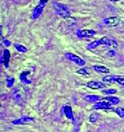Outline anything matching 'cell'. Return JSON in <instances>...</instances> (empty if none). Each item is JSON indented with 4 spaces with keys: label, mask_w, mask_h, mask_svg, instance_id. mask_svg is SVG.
<instances>
[{
    "label": "cell",
    "mask_w": 124,
    "mask_h": 132,
    "mask_svg": "<svg viewBox=\"0 0 124 132\" xmlns=\"http://www.w3.org/2000/svg\"><path fill=\"white\" fill-rule=\"evenodd\" d=\"M100 101L106 102V103L109 104L110 105H116L119 103L120 100L119 98L115 96H107L104 98L100 99Z\"/></svg>",
    "instance_id": "cell-9"
},
{
    "label": "cell",
    "mask_w": 124,
    "mask_h": 132,
    "mask_svg": "<svg viewBox=\"0 0 124 132\" xmlns=\"http://www.w3.org/2000/svg\"><path fill=\"white\" fill-rule=\"evenodd\" d=\"M76 73H78V74H81V75H89V73L87 72V70H86V69H84V68L80 69L79 70H78V71L76 72Z\"/></svg>",
    "instance_id": "cell-24"
},
{
    "label": "cell",
    "mask_w": 124,
    "mask_h": 132,
    "mask_svg": "<svg viewBox=\"0 0 124 132\" xmlns=\"http://www.w3.org/2000/svg\"><path fill=\"white\" fill-rule=\"evenodd\" d=\"M29 74H30L29 71H25V72H22L21 75H20V80H21L22 82L24 83V84H30V83H31V82H32V81L29 80L27 78L28 75Z\"/></svg>",
    "instance_id": "cell-13"
},
{
    "label": "cell",
    "mask_w": 124,
    "mask_h": 132,
    "mask_svg": "<svg viewBox=\"0 0 124 132\" xmlns=\"http://www.w3.org/2000/svg\"><path fill=\"white\" fill-rule=\"evenodd\" d=\"M115 112L119 117L124 118V108L123 107H118L116 108Z\"/></svg>",
    "instance_id": "cell-20"
},
{
    "label": "cell",
    "mask_w": 124,
    "mask_h": 132,
    "mask_svg": "<svg viewBox=\"0 0 124 132\" xmlns=\"http://www.w3.org/2000/svg\"><path fill=\"white\" fill-rule=\"evenodd\" d=\"M116 82L118 83L119 84L121 85L124 86V78L122 77H117V79H116Z\"/></svg>",
    "instance_id": "cell-25"
},
{
    "label": "cell",
    "mask_w": 124,
    "mask_h": 132,
    "mask_svg": "<svg viewBox=\"0 0 124 132\" xmlns=\"http://www.w3.org/2000/svg\"><path fill=\"white\" fill-rule=\"evenodd\" d=\"M107 46L112 48V49H115V48H117L118 47V43H117V42L115 40H113V39H110Z\"/></svg>",
    "instance_id": "cell-18"
},
{
    "label": "cell",
    "mask_w": 124,
    "mask_h": 132,
    "mask_svg": "<svg viewBox=\"0 0 124 132\" xmlns=\"http://www.w3.org/2000/svg\"><path fill=\"white\" fill-rule=\"evenodd\" d=\"M84 100L90 103L96 102L99 100H100V97L98 95H87L84 96Z\"/></svg>",
    "instance_id": "cell-15"
},
{
    "label": "cell",
    "mask_w": 124,
    "mask_h": 132,
    "mask_svg": "<svg viewBox=\"0 0 124 132\" xmlns=\"http://www.w3.org/2000/svg\"><path fill=\"white\" fill-rule=\"evenodd\" d=\"M33 121H34V119L32 117H23L20 119L13 120L12 122V123L14 125H24V124L29 123V122H33Z\"/></svg>",
    "instance_id": "cell-8"
},
{
    "label": "cell",
    "mask_w": 124,
    "mask_h": 132,
    "mask_svg": "<svg viewBox=\"0 0 124 132\" xmlns=\"http://www.w3.org/2000/svg\"><path fill=\"white\" fill-rule=\"evenodd\" d=\"M96 34V31L92 29H83L77 31L76 35L79 38H91Z\"/></svg>",
    "instance_id": "cell-3"
},
{
    "label": "cell",
    "mask_w": 124,
    "mask_h": 132,
    "mask_svg": "<svg viewBox=\"0 0 124 132\" xmlns=\"http://www.w3.org/2000/svg\"><path fill=\"white\" fill-rule=\"evenodd\" d=\"M53 8L55 11L56 13L62 18L67 19L70 17V11L68 7L65 4L59 2H54L53 4Z\"/></svg>",
    "instance_id": "cell-2"
},
{
    "label": "cell",
    "mask_w": 124,
    "mask_h": 132,
    "mask_svg": "<svg viewBox=\"0 0 124 132\" xmlns=\"http://www.w3.org/2000/svg\"><path fill=\"white\" fill-rule=\"evenodd\" d=\"M65 57H67V59H68V60L73 61L75 64H76L77 65L79 66H83L85 65L86 62L85 61L83 60V59H81V57H79L77 55L73 54L71 53H68L67 54H65Z\"/></svg>",
    "instance_id": "cell-4"
},
{
    "label": "cell",
    "mask_w": 124,
    "mask_h": 132,
    "mask_svg": "<svg viewBox=\"0 0 124 132\" xmlns=\"http://www.w3.org/2000/svg\"><path fill=\"white\" fill-rule=\"evenodd\" d=\"M86 85L87 87L92 89H102L106 87V85L103 83L99 81H90L87 83Z\"/></svg>",
    "instance_id": "cell-7"
},
{
    "label": "cell",
    "mask_w": 124,
    "mask_h": 132,
    "mask_svg": "<svg viewBox=\"0 0 124 132\" xmlns=\"http://www.w3.org/2000/svg\"><path fill=\"white\" fill-rule=\"evenodd\" d=\"M12 98L16 104L22 106L26 101V95L23 88H15L12 93Z\"/></svg>",
    "instance_id": "cell-1"
},
{
    "label": "cell",
    "mask_w": 124,
    "mask_h": 132,
    "mask_svg": "<svg viewBox=\"0 0 124 132\" xmlns=\"http://www.w3.org/2000/svg\"><path fill=\"white\" fill-rule=\"evenodd\" d=\"M40 1V3H45V4H47V3L48 2V0H39Z\"/></svg>",
    "instance_id": "cell-28"
},
{
    "label": "cell",
    "mask_w": 124,
    "mask_h": 132,
    "mask_svg": "<svg viewBox=\"0 0 124 132\" xmlns=\"http://www.w3.org/2000/svg\"><path fill=\"white\" fill-rule=\"evenodd\" d=\"M99 117V115L98 114H96V113H94V114H91L89 117V121L92 123H94V122H96L98 120Z\"/></svg>",
    "instance_id": "cell-22"
},
{
    "label": "cell",
    "mask_w": 124,
    "mask_h": 132,
    "mask_svg": "<svg viewBox=\"0 0 124 132\" xmlns=\"http://www.w3.org/2000/svg\"><path fill=\"white\" fill-rule=\"evenodd\" d=\"M93 69L95 71L99 72V73H109L110 72L109 69L107 67L103 65H94Z\"/></svg>",
    "instance_id": "cell-14"
},
{
    "label": "cell",
    "mask_w": 124,
    "mask_h": 132,
    "mask_svg": "<svg viewBox=\"0 0 124 132\" xmlns=\"http://www.w3.org/2000/svg\"><path fill=\"white\" fill-rule=\"evenodd\" d=\"M102 93L104 95H113V94H115L117 93V90L115 89H104L102 91Z\"/></svg>",
    "instance_id": "cell-21"
},
{
    "label": "cell",
    "mask_w": 124,
    "mask_h": 132,
    "mask_svg": "<svg viewBox=\"0 0 124 132\" xmlns=\"http://www.w3.org/2000/svg\"><path fill=\"white\" fill-rule=\"evenodd\" d=\"M46 5L45 3H40L34 8V11L32 13V19H36L39 18L40 15L42 14V12H43V8Z\"/></svg>",
    "instance_id": "cell-6"
},
{
    "label": "cell",
    "mask_w": 124,
    "mask_h": 132,
    "mask_svg": "<svg viewBox=\"0 0 124 132\" xmlns=\"http://www.w3.org/2000/svg\"><path fill=\"white\" fill-rule=\"evenodd\" d=\"M120 18L118 17H110L104 20V24L109 27H114L117 26L120 22Z\"/></svg>",
    "instance_id": "cell-5"
},
{
    "label": "cell",
    "mask_w": 124,
    "mask_h": 132,
    "mask_svg": "<svg viewBox=\"0 0 124 132\" xmlns=\"http://www.w3.org/2000/svg\"><path fill=\"white\" fill-rule=\"evenodd\" d=\"M111 105L106 102L100 101L99 103H96L93 106V108L94 109H108L111 108Z\"/></svg>",
    "instance_id": "cell-10"
},
{
    "label": "cell",
    "mask_w": 124,
    "mask_h": 132,
    "mask_svg": "<svg viewBox=\"0 0 124 132\" xmlns=\"http://www.w3.org/2000/svg\"><path fill=\"white\" fill-rule=\"evenodd\" d=\"M14 47L19 52H21V53H26L27 51L26 47L21 45H19V44H14Z\"/></svg>",
    "instance_id": "cell-19"
},
{
    "label": "cell",
    "mask_w": 124,
    "mask_h": 132,
    "mask_svg": "<svg viewBox=\"0 0 124 132\" xmlns=\"http://www.w3.org/2000/svg\"><path fill=\"white\" fill-rule=\"evenodd\" d=\"M6 81H7V87L11 88L14 83L15 79L14 78H8L6 79Z\"/></svg>",
    "instance_id": "cell-23"
},
{
    "label": "cell",
    "mask_w": 124,
    "mask_h": 132,
    "mask_svg": "<svg viewBox=\"0 0 124 132\" xmlns=\"http://www.w3.org/2000/svg\"><path fill=\"white\" fill-rule=\"evenodd\" d=\"M64 113H65V116L68 118L70 120H72L74 121V116H73V111H72V108L71 106H67L64 108Z\"/></svg>",
    "instance_id": "cell-11"
},
{
    "label": "cell",
    "mask_w": 124,
    "mask_h": 132,
    "mask_svg": "<svg viewBox=\"0 0 124 132\" xmlns=\"http://www.w3.org/2000/svg\"><path fill=\"white\" fill-rule=\"evenodd\" d=\"M3 43H4V45L7 47H8L11 45V42H9L8 40H6V39L3 40Z\"/></svg>",
    "instance_id": "cell-27"
},
{
    "label": "cell",
    "mask_w": 124,
    "mask_h": 132,
    "mask_svg": "<svg viewBox=\"0 0 124 132\" xmlns=\"http://www.w3.org/2000/svg\"><path fill=\"white\" fill-rule=\"evenodd\" d=\"M115 55V52L114 51V50H110V51H108L107 53V56H109V57H114Z\"/></svg>",
    "instance_id": "cell-26"
},
{
    "label": "cell",
    "mask_w": 124,
    "mask_h": 132,
    "mask_svg": "<svg viewBox=\"0 0 124 132\" xmlns=\"http://www.w3.org/2000/svg\"><path fill=\"white\" fill-rule=\"evenodd\" d=\"M99 46H100L99 42V40H96L94 42H92V43H89L87 46V50H94L95 48H96L97 47H98Z\"/></svg>",
    "instance_id": "cell-17"
},
{
    "label": "cell",
    "mask_w": 124,
    "mask_h": 132,
    "mask_svg": "<svg viewBox=\"0 0 124 132\" xmlns=\"http://www.w3.org/2000/svg\"><path fill=\"white\" fill-rule=\"evenodd\" d=\"M111 1H112V2H116V1H118L119 0H110Z\"/></svg>",
    "instance_id": "cell-29"
},
{
    "label": "cell",
    "mask_w": 124,
    "mask_h": 132,
    "mask_svg": "<svg viewBox=\"0 0 124 132\" xmlns=\"http://www.w3.org/2000/svg\"><path fill=\"white\" fill-rule=\"evenodd\" d=\"M118 76H114V75H107L103 78V80L104 82L107 83H115L116 82V79H117Z\"/></svg>",
    "instance_id": "cell-16"
},
{
    "label": "cell",
    "mask_w": 124,
    "mask_h": 132,
    "mask_svg": "<svg viewBox=\"0 0 124 132\" xmlns=\"http://www.w3.org/2000/svg\"><path fill=\"white\" fill-rule=\"evenodd\" d=\"M3 59H4V65L6 68H8L9 62L10 60L11 54L8 50L5 49L3 52Z\"/></svg>",
    "instance_id": "cell-12"
}]
</instances>
